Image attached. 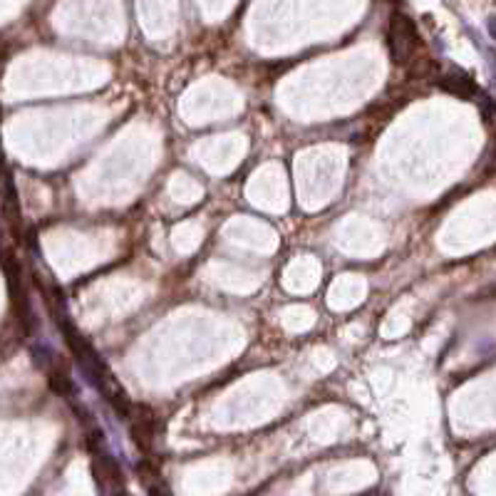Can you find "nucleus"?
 <instances>
[{
	"instance_id": "0eeeda50",
	"label": "nucleus",
	"mask_w": 496,
	"mask_h": 496,
	"mask_svg": "<svg viewBox=\"0 0 496 496\" xmlns=\"http://www.w3.org/2000/svg\"><path fill=\"white\" fill-rule=\"evenodd\" d=\"M5 218H8L10 228H15L20 221V203L18 196H15V186L10 176H8V184H5Z\"/></svg>"
},
{
	"instance_id": "20e7f679",
	"label": "nucleus",
	"mask_w": 496,
	"mask_h": 496,
	"mask_svg": "<svg viewBox=\"0 0 496 496\" xmlns=\"http://www.w3.org/2000/svg\"><path fill=\"white\" fill-rule=\"evenodd\" d=\"M440 87L445 92H449V95H457L462 99H472L477 95V85H474V80L464 70L445 72V75L440 77Z\"/></svg>"
},
{
	"instance_id": "423d86ee",
	"label": "nucleus",
	"mask_w": 496,
	"mask_h": 496,
	"mask_svg": "<svg viewBox=\"0 0 496 496\" xmlns=\"http://www.w3.org/2000/svg\"><path fill=\"white\" fill-rule=\"evenodd\" d=\"M137 472H139V482L147 487L149 494H166V487H161V474L156 472L151 464H147V462L139 464Z\"/></svg>"
},
{
	"instance_id": "f03ea898",
	"label": "nucleus",
	"mask_w": 496,
	"mask_h": 496,
	"mask_svg": "<svg viewBox=\"0 0 496 496\" xmlns=\"http://www.w3.org/2000/svg\"><path fill=\"white\" fill-rule=\"evenodd\" d=\"M129 420V435H132L134 445H137L139 452L149 454L154 449V440H156V415L154 410L147 405H134Z\"/></svg>"
},
{
	"instance_id": "7ed1b4c3",
	"label": "nucleus",
	"mask_w": 496,
	"mask_h": 496,
	"mask_svg": "<svg viewBox=\"0 0 496 496\" xmlns=\"http://www.w3.org/2000/svg\"><path fill=\"white\" fill-rule=\"evenodd\" d=\"M92 477H95V484H97V489L102 494L124 492L122 469H119V464L114 462L107 452H102V449L92 452Z\"/></svg>"
},
{
	"instance_id": "f257e3e1",
	"label": "nucleus",
	"mask_w": 496,
	"mask_h": 496,
	"mask_svg": "<svg viewBox=\"0 0 496 496\" xmlns=\"http://www.w3.org/2000/svg\"><path fill=\"white\" fill-rule=\"evenodd\" d=\"M388 45H390L393 62L400 67H407L415 57H420L422 38H420V33H417L415 20L407 18L405 13H395L393 18H390Z\"/></svg>"
},
{
	"instance_id": "39448f33",
	"label": "nucleus",
	"mask_w": 496,
	"mask_h": 496,
	"mask_svg": "<svg viewBox=\"0 0 496 496\" xmlns=\"http://www.w3.org/2000/svg\"><path fill=\"white\" fill-rule=\"evenodd\" d=\"M48 378H50V390H52L55 395L65 397V400H72V397H75V383H72L67 365L55 363V365H52V368L48 370Z\"/></svg>"
}]
</instances>
